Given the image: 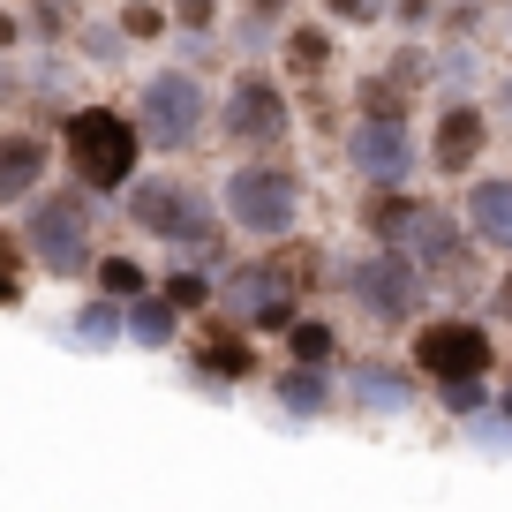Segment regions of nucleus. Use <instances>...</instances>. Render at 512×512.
<instances>
[{"label":"nucleus","mask_w":512,"mask_h":512,"mask_svg":"<svg viewBox=\"0 0 512 512\" xmlns=\"http://www.w3.org/2000/svg\"><path fill=\"white\" fill-rule=\"evenodd\" d=\"M68 159L83 166V181H98V189H113V181H128V166H136V128L121 121V113L91 106L68 121Z\"/></svg>","instance_id":"nucleus-1"},{"label":"nucleus","mask_w":512,"mask_h":512,"mask_svg":"<svg viewBox=\"0 0 512 512\" xmlns=\"http://www.w3.org/2000/svg\"><path fill=\"white\" fill-rule=\"evenodd\" d=\"M144 128L159 144H189L204 128V83L196 76H151L144 83Z\"/></svg>","instance_id":"nucleus-2"},{"label":"nucleus","mask_w":512,"mask_h":512,"mask_svg":"<svg viewBox=\"0 0 512 512\" xmlns=\"http://www.w3.org/2000/svg\"><path fill=\"white\" fill-rule=\"evenodd\" d=\"M226 204H234V219L256 226V234H287L294 226V181L272 174V166H249V174H234Z\"/></svg>","instance_id":"nucleus-3"},{"label":"nucleus","mask_w":512,"mask_h":512,"mask_svg":"<svg viewBox=\"0 0 512 512\" xmlns=\"http://www.w3.org/2000/svg\"><path fill=\"white\" fill-rule=\"evenodd\" d=\"M83 204L76 196H53V204H38V219H31V241H38V256H46L53 272H76L83 264Z\"/></svg>","instance_id":"nucleus-4"},{"label":"nucleus","mask_w":512,"mask_h":512,"mask_svg":"<svg viewBox=\"0 0 512 512\" xmlns=\"http://www.w3.org/2000/svg\"><path fill=\"white\" fill-rule=\"evenodd\" d=\"M482 362H490V339L475 324H430L422 332V369H437V377H475Z\"/></svg>","instance_id":"nucleus-5"},{"label":"nucleus","mask_w":512,"mask_h":512,"mask_svg":"<svg viewBox=\"0 0 512 512\" xmlns=\"http://www.w3.org/2000/svg\"><path fill=\"white\" fill-rule=\"evenodd\" d=\"M354 159H362L369 166V174H384V181H400L407 174V136H400V121H369L362 128V144H354Z\"/></svg>","instance_id":"nucleus-6"},{"label":"nucleus","mask_w":512,"mask_h":512,"mask_svg":"<svg viewBox=\"0 0 512 512\" xmlns=\"http://www.w3.org/2000/svg\"><path fill=\"white\" fill-rule=\"evenodd\" d=\"M467 219H475V234H482V241L512 249V181H482L475 204H467Z\"/></svg>","instance_id":"nucleus-7"},{"label":"nucleus","mask_w":512,"mask_h":512,"mask_svg":"<svg viewBox=\"0 0 512 512\" xmlns=\"http://www.w3.org/2000/svg\"><path fill=\"white\" fill-rule=\"evenodd\" d=\"M136 211H144L159 234H196V226H204V204L189 211V204H181V189H166V181H159V189H136Z\"/></svg>","instance_id":"nucleus-8"},{"label":"nucleus","mask_w":512,"mask_h":512,"mask_svg":"<svg viewBox=\"0 0 512 512\" xmlns=\"http://www.w3.org/2000/svg\"><path fill=\"white\" fill-rule=\"evenodd\" d=\"M234 128H241V136H272V128H279V91H272V83H241V91H234Z\"/></svg>","instance_id":"nucleus-9"},{"label":"nucleus","mask_w":512,"mask_h":512,"mask_svg":"<svg viewBox=\"0 0 512 512\" xmlns=\"http://www.w3.org/2000/svg\"><path fill=\"white\" fill-rule=\"evenodd\" d=\"M38 166H46V151L31 136H0V196H23L38 181Z\"/></svg>","instance_id":"nucleus-10"},{"label":"nucleus","mask_w":512,"mask_h":512,"mask_svg":"<svg viewBox=\"0 0 512 512\" xmlns=\"http://www.w3.org/2000/svg\"><path fill=\"white\" fill-rule=\"evenodd\" d=\"M475 144H482V113H452L445 121V166H467Z\"/></svg>","instance_id":"nucleus-11"},{"label":"nucleus","mask_w":512,"mask_h":512,"mask_svg":"<svg viewBox=\"0 0 512 512\" xmlns=\"http://www.w3.org/2000/svg\"><path fill=\"white\" fill-rule=\"evenodd\" d=\"M362 302L369 309H400L407 302V279L400 272H362Z\"/></svg>","instance_id":"nucleus-12"},{"label":"nucleus","mask_w":512,"mask_h":512,"mask_svg":"<svg viewBox=\"0 0 512 512\" xmlns=\"http://www.w3.org/2000/svg\"><path fill=\"white\" fill-rule=\"evenodd\" d=\"M106 294H144V272H136V264H106Z\"/></svg>","instance_id":"nucleus-13"},{"label":"nucleus","mask_w":512,"mask_h":512,"mask_svg":"<svg viewBox=\"0 0 512 512\" xmlns=\"http://www.w3.org/2000/svg\"><path fill=\"white\" fill-rule=\"evenodd\" d=\"M324 347H332V332H324V324H302V332H294V354H302V362H317Z\"/></svg>","instance_id":"nucleus-14"},{"label":"nucleus","mask_w":512,"mask_h":512,"mask_svg":"<svg viewBox=\"0 0 512 512\" xmlns=\"http://www.w3.org/2000/svg\"><path fill=\"white\" fill-rule=\"evenodd\" d=\"M8 294H16V241L0 234V302H8Z\"/></svg>","instance_id":"nucleus-15"},{"label":"nucleus","mask_w":512,"mask_h":512,"mask_svg":"<svg viewBox=\"0 0 512 512\" xmlns=\"http://www.w3.org/2000/svg\"><path fill=\"white\" fill-rule=\"evenodd\" d=\"M294 61L317 68V61H324V38H317V31H302V38H294Z\"/></svg>","instance_id":"nucleus-16"},{"label":"nucleus","mask_w":512,"mask_h":512,"mask_svg":"<svg viewBox=\"0 0 512 512\" xmlns=\"http://www.w3.org/2000/svg\"><path fill=\"white\" fill-rule=\"evenodd\" d=\"M505 317H512V287H505Z\"/></svg>","instance_id":"nucleus-17"}]
</instances>
